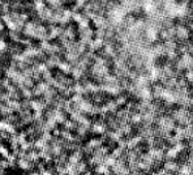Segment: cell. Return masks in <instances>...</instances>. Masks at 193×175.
<instances>
[{
  "label": "cell",
  "instance_id": "6da1fadb",
  "mask_svg": "<svg viewBox=\"0 0 193 175\" xmlns=\"http://www.w3.org/2000/svg\"><path fill=\"white\" fill-rule=\"evenodd\" d=\"M179 166H180V163L178 161H163V170L167 171V173L178 174Z\"/></svg>",
  "mask_w": 193,
  "mask_h": 175
},
{
  "label": "cell",
  "instance_id": "7a4b0ae2",
  "mask_svg": "<svg viewBox=\"0 0 193 175\" xmlns=\"http://www.w3.org/2000/svg\"><path fill=\"white\" fill-rule=\"evenodd\" d=\"M95 173L98 175H109V174H111V169L109 166H106L104 163H101V165H97Z\"/></svg>",
  "mask_w": 193,
  "mask_h": 175
},
{
  "label": "cell",
  "instance_id": "3957f363",
  "mask_svg": "<svg viewBox=\"0 0 193 175\" xmlns=\"http://www.w3.org/2000/svg\"><path fill=\"white\" fill-rule=\"evenodd\" d=\"M103 163L106 165V166H109V167H112L116 163V158L112 157L111 154H106V156L103 157Z\"/></svg>",
  "mask_w": 193,
  "mask_h": 175
},
{
  "label": "cell",
  "instance_id": "277c9868",
  "mask_svg": "<svg viewBox=\"0 0 193 175\" xmlns=\"http://www.w3.org/2000/svg\"><path fill=\"white\" fill-rule=\"evenodd\" d=\"M124 152H125L124 149H122V148H119V146H116V148H114V149H112V152H111V156L115 157L116 160H117L119 157H122V154L124 153Z\"/></svg>",
  "mask_w": 193,
  "mask_h": 175
},
{
  "label": "cell",
  "instance_id": "5b68a950",
  "mask_svg": "<svg viewBox=\"0 0 193 175\" xmlns=\"http://www.w3.org/2000/svg\"><path fill=\"white\" fill-rule=\"evenodd\" d=\"M18 165L21 169L28 170V169H30V160H24V158H21V160H18Z\"/></svg>",
  "mask_w": 193,
  "mask_h": 175
},
{
  "label": "cell",
  "instance_id": "8992f818",
  "mask_svg": "<svg viewBox=\"0 0 193 175\" xmlns=\"http://www.w3.org/2000/svg\"><path fill=\"white\" fill-rule=\"evenodd\" d=\"M77 170H78V173H85V170H86V163L85 162H78L77 163Z\"/></svg>",
  "mask_w": 193,
  "mask_h": 175
},
{
  "label": "cell",
  "instance_id": "52a82bcc",
  "mask_svg": "<svg viewBox=\"0 0 193 175\" xmlns=\"http://www.w3.org/2000/svg\"><path fill=\"white\" fill-rule=\"evenodd\" d=\"M0 153H1L4 157H8V156H9V152L7 150V148L3 146V145H0Z\"/></svg>",
  "mask_w": 193,
  "mask_h": 175
},
{
  "label": "cell",
  "instance_id": "ba28073f",
  "mask_svg": "<svg viewBox=\"0 0 193 175\" xmlns=\"http://www.w3.org/2000/svg\"><path fill=\"white\" fill-rule=\"evenodd\" d=\"M41 175H51V173H42Z\"/></svg>",
  "mask_w": 193,
  "mask_h": 175
},
{
  "label": "cell",
  "instance_id": "9c48e42d",
  "mask_svg": "<svg viewBox=\"0 0 193 175\" xmlns=\"http://www.w3.org/2000/svg\"><path fill=\"white\" fill-rule=\"evenodd\" d=\"M30 175H39V174H35V173H31Z\"/></svg>",
  "mask_w": 193,
  "mask_h": 175
}]
</instances>
